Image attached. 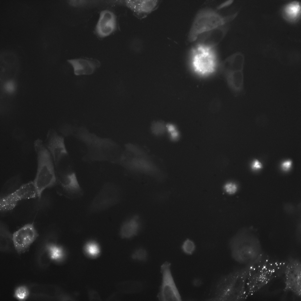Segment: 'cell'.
I'll use <instances>...</instances> for the list:
<instances>
[{"mask_svg": "<svg viewBox=\"0 0 301 301\" xmlns=\"http://www.w3.org/2000/svg\"><path fill=\"white\" fill-rule=\"evenodd\" d=\"M88 295L91 300H100L101 298L98 293L95 290H91L89 291Z\"/></svg>", "mask_w": 301, "mask_h": 301, "instance_id": "obj_27", "label": "cell"}, {"mask_svg": "<svg viewBox=\"0 0 301 301\" xmlns=\"http://www.w3.org/2000/svg\"><path fill=\"white\" fill-rule=\"evenodd\" d=\"M181 248L183 252L185 254L190 255H192L195 252L196 245L192 240L187 239L183 243Z\"/></svg>", "mask_w": 301, "mask_h": 301, "instance_id": "obj_22", "label": "cell"}, {"mask_svg": "<svg viewBox=\"0 0 301 301\" xmlns=\"http://www.w3.org/2000/svg\"><path fill=\"white\" fill-rule=\"evenodd\" d=\"M261 263L248 265L234 269L218 280L212 301H240L247 298V284L253 271Z\"/></svg>", "mask_w": 301, "mask_h": 301, "instance_id": "obj_1", "label": "cell"}, {"mask_svg": "<svg viewBox=\"0 0 301 301\" xmlns=\"http://www.w3.org/2000/svg\"><path fill=\"white\" fill-rule=\"evenodd\" d=\"M193 285L196 286H199L201 284V281L198 279H196L193 282Z\"/></svg>", "mask_w": 301, "mask_h": 301, "instance_id": "obj_30", "label": "cell"}, {"mask_svg": "<svg viewBox=\"0 0 301 301\" xmlns=\"http://www.w3.org/2000/svg\"><path fill=\"white\" fill-rule=\"evenodd\" d=\"M213 49L199 43L192 49L191 67L199 76H207L215 71L217 60Z\"/></svg>", "mask_w": 301, "mask_h": 301, "instance_id": "obj_7", "label": "cell"}, {"mask_svg": "<svg viewBox=\"0 0 301 301\" xmlns=\"http://www.w3.org/2000/svg\"><path fill=\"white\" fill-rule=\"evenodd\" d=\"M251 167L252 169L254 170H258L261 168L262 164L259 160H255L252 163Z\"/></svg>", "mask_w": 301, "mask_h": 301, "instance_id": "obj_29", "label": "cell"}, {"mask_svg": "<svg viewBox=\"0 0 301 301\" xmlns=\"http://www.w3.org/2000/svg\"><path fill=\"white\" fill-rule=\"evenodd\" d=\"M47 246V250L50 258L54 261H59L62 255L61 249L54 243L49 244Z\"/></svg>", "mask_w": 301, "mask_h": 301, "instance_id": "obj_20", "label": "cell"}, {"mask_svg": "<svg viewBox=\"0 0 301 301\" xmlns=\"http://www.w3.org/2000/svg\"><path fill=\"white\" fill-rule=\"evenodd\" d=\"M29 292L28 288L25 286L22 285L17 287L15 289L14 297L19 301H24L28 297Z\"/></svg>", "mask_w": 301, "mask_h": 301, "instance_id": "obj_21", "label": "cell"}, {"mask_svg": "<svg viewBox=\"0 0 301 301\" xmlns=\"http://www.w3.org/2000/svg\"><path fill=\"white\" fill-rule=\"evenodd\" d=\"M56 177L57 182L59 183L69 198L74 199L83 195V190L74 171L71 170Z\"/></svg>", "mask_w": 301, "mask_h": 301, "instance_id": "obj_13", "label": "cell"}, {"mask_svg": "<svg viewBox=\"0 0 301 301\" xmlns=\"http://www.w3.org/2000/svg\"><path fill=\"white\" fill-rule=\"evenodd\" d=\"M223 188L225 191L229 194L235 193L238 189L237 185L235 183L232 182H227L225 184Z\"/></svg>", "mask_w": 301, "mask_h": 301, "instance_id": "obj_25", "label": "cell"}, {"mask_svg": "<svg viewBox=\"0 0 301 301\" xmlns=\"http://www.w3.org/2000/svg\"><path fill=\"white\" fill-rule=\"evenodd\" d=\"M292 162L290 160H287L283 161L281 164L282 168L285 171H287L290 169Z\"/></svg>", "mask_w": 301, "mask_h": 301, "instance_id": "obj_28", "label": "cell"}, {"mask_svg": "<svg viewBox=\"0 0 301 301\" xmlns=\"http://www.w3.org/2000/svg\"><path fill=\"white\" fill-rule=\"evenodd\" d=\"M16 84L13 80H9L5 82L3 86L5 92L9 94L14 93L16 90Z\"/></svg>", "mask_w": 301, "mask_h": 301, "instance_id": "obj_24", "label": "cell"}, {"mask_svg": "<svg viewBox=\"0 0 301 301\" xmlns=\"http://www.w3.org/2000/svg\"><path fill=\"white\" fill-rule=\"evenodd\" d=\"M38 197L37 190L33 181H30L21 186L14 192L1 198L0 211L11 210L22 200Z\"/></svg>", "mask_w": 301, "mask_h": 301, "instance_id": "obj_11", "label": "cell"}, {"mask_svg": "<svg viewBox=\"0 0 301 301\" xmlns=\"http://www.w3.org/2000/svg\"><path fill=\"white\" fill-rule=\"evenodd\" d=\"M282 273L285 291L301 297V262L298 257H290L285 262Z\"/></svg>", "mask_w": 301, "mask_h": 301, "instance_id": "obj_8", "label": "cell"}, {"mask_svg": "<svg viewBox=\"0 0 301 301\" xmlns=\"http://www.w3.org/2000/svg\"><path fill=\"white\" fill-rule=\"evenodd\" d=\"M223 26L206 33L207 34L199 43L213 48L223 39L226 33L227 29Z\"/></svg>", "mask_w": 301, "mask_h": 301, "instance_id": "obj_16", "label": "cell"}, {"mask_svg": "<svg viewBox=\"0 0 301 301\" xmlns=\"http://www.w3.org/2000/svg\"><path fill=\"white\" fill-rule=\"evenodd\" d=\"M235 16L234 15L223 16L210 9L200 11L196 15L193 23L188 35V41H194L202 34L224 25Z\"/></svg>", "mask_w": 301, "mask_h": 301, "instance_id": "obj_5", "label": "cell"}, {"mask_svg": "<svg viewBox=\"0 0 301 301\" xmlns=\"http://www.w3.org/2000/svg\"><path fill=\"white\" fill-rule=\"evenodd\" d=\"M36 155L37 168L33 181L40 198L43 191L57 182L54 165L51 155L45 143L38 139L34 143Z\"/></svg>", "mask_w": 301, "mask_h": 301, "instance_id": "obj_3", "label": "cell"}, {"mask_svg": "<svg viewBox=\"0 0 301 301\" xmlns=\"http://www.w3.org/2000/svg\"><path fill=\"white\" fill-rule=\"evenodd\" d=\"M118 189L112 183L104 184L93 198L88 207L91 213H99L114 205L118 199Z\"/></svg>", "mask_w": 301, "mask_h": 301, "instance_id": "obj_9", "label": "cell"}, {"mask_svg": "<svg viewBox=\"0 0 301 301\" xmlns=\"http://www.w3.org/2000/svg\"><path fill=\"white\" fill-rule=\"evenodd\" d=\"M285 262L267 259L257 267L252 272L247 282V298L268 284L279 273L282 272Z\"/></svg>", "mask_w": 301, "mask_h": 301, "instance_id": "obj_4", "label": "cell"}, {"mask_svg": "<svg viewBox=\"0 0 301 301\" xmlns=\"http://www.w3.org/2000/svg\"><path fill=\"white\" fill-rule=\"evenodd\" d=\"M147 253L145 249L139 248L136 250L132 255V258L136 260L143 261L146 260Z\"/></svg>", "mask_w": 301, "mask_h": 301, "instance_id": "obj_23", "label": "cell"}, {"mask_svg": "<svg viewBox=\"0 0 301 301\" xmlns=\"http://www.w3.org/2000/svg\"><path fill=\"white\" fill-rule=\"evenodd\" d=\"M116 17L111 11H102L95 27V32L100 38H104L113 33L116 29Z\"/></svg>", "mask_w": 301, "mask_h": 301, "instance_id": "obj_14", "label": "cell"}, {"mask_svg": "<svg viewBox=\"0 0 301 301\" xmlns=\"http://www.w3.org/2000/svg\"><path fill=\"white\" fill-rule=\"evenodd\" d=\"M170 263L165 262L161 266L162 280L157 297L160 301H180L181 296L170 269Z\"/></svg>", "mask_w": 301, "mask_h": 301, "instance_id": "obj_10", "label": "cell"}, {"mask_svg": "<svg viewBox=\"0 0 301 301\" xmlns=\"http://www.w3.org/2000/svg\"><path fill=\"white\" fill-rule=\"evenodd\" d=\"M155 1H127V6L138 13H148L153 10L157 5Z\"/></svg>", "mask_w": 301, "mask_h": 301, "instance_id": "obj_19", "label": "cell"}, {"mask_svg": "<svg viewBox=\"0 0 301 301\" xmlns=\"http://www.w3.org/2000/svg\"><path fill=\"white\" fill-rule=\"evenodd\" d=\"M167 127L169 132L170 136L173 139L175 140L177 139L179 136V134L176 128L173 125L169 124Z\"/></svg>", "mask_w": 301, "mask_h": 301, "instance_id": "obj_26", "label": "cell"}, {"mask_svg": "<svg viewBox=\"0 0 301 301\" xmlns=\"http://www.w3.org/2000/svg\"><path fill=\"white\" fill-rule=\"evenodd\" d=\"M229 247L232 258L243 265L260 263L267 259L259 238L249 232L235 235L230 241Z\"/></svg>", "mask_w": 301, "mask_h": 301, "instance_id": "obj_2", "label": "cell"}, {"mask_svg": "<svg viewBox=\"0 0 301 301\" xmlns=\"http://www.w3.org/2000/svg\"><path fill=\"white\" fill-rule=\"evenodd\" d=\"M45 144L51 155L56 175L69 170L68 153L63 137L54 130L50 129L47 133Z\"/></svg>", "mask_w": 301, "mask_h": 301, "instance_id": "obj_6", "label": "cell"}, {"mask_svg": "<svg viewBox=\"0 0 301 301\" xmlns=\"http://www.w3.org/2000/svg\"><path fill=\"white\" fill-rule=\"evenodd\" d=\"M301 14L300 3L293 1L285 5L282 11V15L287 21L294 22L298 21Z\"/></svg>", "mask_w": 301, "mask_h": 301, "instance_id": "obj_18", "label": "cell"}, {"mask_svg": "<svg viewBox=\"0 0 301 301\" xmlns=\"http://www.w3.org/2000/svg\"><path fill=\"white\" fill-rule=\"evenodd\" d=\"M140 227L138 218L133 217L124 222L121 226L120 234L123 238H131L138 233Z\"/></svg>", "mask_w": 301, "mask_h": 301, "instance_id": "obj_17", "label": "cell"}, {"mask_svg": "<svg viewBox=\"0 0 301 301\" xmlns=\"http://www.w3.org/2000/svg\"><path fill=\"white\" fill-rule=\"evenodd\" d=\"M38 236L33 223L26 224L15 232L12 240L17 253L21 254L27 251Z\"/></svg>", "mask_w": 301, "mask_h": 301, "instance_id": "obj_12", "label": "cell"}, {"mask_svg": "<svg viewBox=\"0 0 301 301\" xmlns=\"http://www.w3.org/2000/svg\"><path fill=\"white\" fill-rule=\"evenodd\" d=\"M76 76L89 75L93 73L100 66L99 61L88 58H78L68 60Z\"/></svg>", "mask_w": 301, "mask_h": 301, "instance_id": "obj_15", "label": "cell"}]
</instances>
